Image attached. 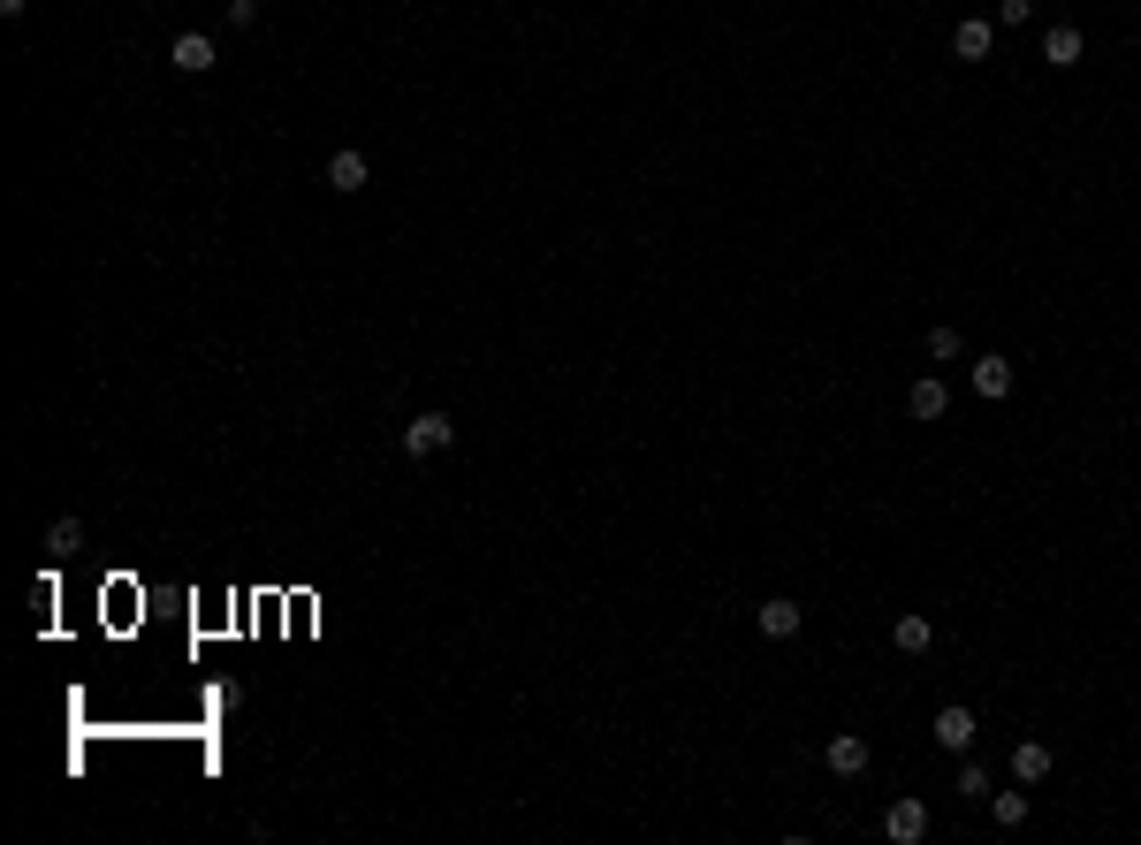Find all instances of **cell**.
<instances>
[{
    "instance_id": "obj_1",
    "label": "cell",
    "mask_w": 1141,
    "mask_h": 845,
    "mask_svg": "<svg viewBox=\"0 0 1141 845\" xmlns=\"http://www.w3.org/2000/svg\"><path fill=\"white\" fill-rule=\"evenodd\" d=\"M457 442V419L450 412H419L411 427H404V458H442Z\"/></svg>"
},
{
    "instance_id": "obj_2",
    "label": "cell",
    "mask_w": 1141,
    "mask_h": 845,
    "mask_svg": "<svg viewBox=\"0 0 1141 845\" xmlns=\"http://www.w3.org/2000/svg\"><path fill=\"white\" fill-rule=\"evenodd\" d=\"M883 838H890V845H921V838H929V808H921V800H890Z\"/></svg>"
},
{
    "instance_id": "obj_3",
    "label": "cell",
    "mask_w": 1141,
    "mask_h": 845,
    "mask_svg": "<svg viewBox=\"0 0 1141 845\" xmlns=\"http://www.w3.org/2000/svg\"><path fill=\"white\" fill-rule=\"evenodd\" d=\"M373 183V169H365V153L358 146H342V153H327V190H342V198H358Z\"/></svg>"
},
{
    "instance_id": "obj_4",
    "label": "cell",
    "mask_w": 1141,
    "mask_h": 845,
    "mask_svg": "<svg viewBox=\"0 0 1141 845\" xmlns=\"http://www.w3.org/2000/svg\"><path fill=\"white\" fill-rule=\"evenodd\" d=\"M936 746H952V754H967V746H975V708H967V701L936 708Z\"/></svg>"
},
{
    "instance_id": "obj_5",
    "label": "cell",
    "mask_w": 1141,
    "mask_h": 845,
    "mask_svg": "<svg viewBox=\"0 0 1141 845\" xmlns=\"http://www.w3.org/2000/svg\"><path fill=\"white\" fill-rule=\"evenodd\" d=\"M167 61H175L183 77H206V69H213V38H206V31H183V38L167 46Z\"/></svg>"
},
{
    "instance_id": "obj_6",
    "label": "cell",
    "mask_w": 1141,
    "mask_h": 845,
    "mask_svg": "<svg viewBox=\"0 0 1141 845\" xmlns=\"http://www.w3.org/2000/svg\"><path fill=\"white\" fill-rule=\"evenodd\" d=\"M822 762H829L837 777H860V769H868V739H860V731H837V739L822 746Z\"/></svg>"
},
{
    "instance_id": "obj_7",
    "label": "cell",
    "mask_w": 1141,
    "mask_h": 845,
    "mask_svg": "<svg viewBox=\"0 0 1141 845\" xmlns=\"http://www.w3.org/2000/svg\"><path fill=\"white\" fill-rule=\"evenodd\" d=\"M1050 777V746L1043 739H1012V785H1043Z\"/></svg>"
},
{
    "instance_id": "obj_8",
    "label": "cell",
    "mask_w": 1141,
    "mask_h": 845,
    "mask_svg": "<svg viewBox=\"0 0 1141 845\" xmlns=\"http://www.w3.org/2000/svg\"><path fill=\"white\" fill-rule=\"evenodd\" d=\"M989 46H997V23H981V15H967V23L952 31V54H959V61H989Z\"/></svg>"
},
{
    "instance_id": "obj_9",
    "label": "cell",
    "mask_w": 1141,
    "mask_h": 845,
    "mask_svg": "<svg viewBox=\"0 0 1141 845\" xmlns=\"http://www.w3.org/2000/svg\"><path fill=\"white\" fill-rule=\"evenodd\" d=\"M1043 61H1050V69H1073V61H1081V23H1050V31H1043Z\"/></svg>"
},
{
    "instance_id": "obj_10",
    "label": "cell",
    "mask_w": 1141,
    "mask_h": 845,
    "mask_svg": "<svg viewBox=\"0 0 1141 845\" xmlns=\"http://www.w3.org/2000/svg\"><path fill=\"white\" fill-rule=\"evenodd\" d=\"M754 625H761V640H792V633H800V602H784V594H777V602H761V610H754Z\"/></svg>"
},
{
    "instance_id": "obj_11",
    "label": "cell",
    "mask_w": 1141,
    "mask_h": 845,
    "mask_svg": "<svg viewBox=\"0 0 1141 845\" xmlns=\"http://www.w3.org/2000/svg\"><path fill=\"white\" fill-rule=\"evenodd\" d=\"M975 396H989V404H997V396H1012V358H997V350L975 358Z\"/></svg>"
},
{
    "instance_id": "obj_12",
    "label": "cell",
    "mask_w": 1141,
    "mask_h": 845,
    "mask_svg": "<svg viewBox=\"0 0 1141 845\" xmlns=\"http://www.w3.org/2000/svg\"><path fill=\"white\" fill-rule=\"evenodd\" d=\"M890 640H898V656H929V640H936V625H929L921 610H906V617L890 625Z\"/></svg>"
},
{
    "instance_id": "obj_13",
    "label": "cell",
    "mask_w": 1141,
    "mask_h": 845,
    "mask_svg": "<svg viewBox=\"0 0 1141 845\" xmlns=\"http://www.w3.org/2000/svg\"><path fill=\"white\" fill-rule=\"evenodd\" d=\"M944 404H952L944 381H913V389H906V412H913V419H944Z\"/></svg>"
},
{
    "instance_id": "obj_14",
    "label": "cell",
    "mask_w": 1141,
    "mask_h": 845,
    "mask_svg": "<svg viewBox=\"0 0 1141 845\" xmlns=\"http://www.w3.org/2000/svg\"><path fill=\"white\" fill-rule=\"evenodd\" d=\"M989 815H997V831H1020L1027 823V792L1012 785V792H989Z\"/></svg>"
},
{
    "instance_id": "obj_15",
    "label": "cell",
    "mask_w": 1141,
    "mask_h": 845,
    "mask_svg": "<svg viewBox=\"0 0 1141 845\" xmlns=\"http://www.w3.org/2000/svg\"><path fill=\"white\" fill-rule=\"evenodd\" d=\"M46 548H54V556H77V548H84V518H54Z\"/></svg>"
},
{
    "instance_id": "obj_16",
    "label": "cell",
    "mask_w": 1141,
    "mask_h": 845,
    "mask_svg": "<svg viewBox=\"0 0 1141 845\" xmlns=\"http://www.w3.org/2000/svg\"><path fill=\"white\" fill-rule=\"evenodd\" d=\"M929 358H959V328H929Z\"/></svg>"
},
{
    "instance_id": "obj_17",
    "label": "cell",
    "mask_w": 1141,
    "mask_h": 845,
    "mask_svg": "<svg viewBox=\"0 0 1141 845\" xmlns=\"http://www.w3.org/2000/svg\"><path fill=\"white\" fill-rule=\"evenodd\" d=\"M981 792H989V769L967 762V769H959V800H981Z\"/></svg>"
},
{
    "instance_id": "obj_18",
    "label": "cell",
    "mask_w": 1141,
    "mask_h": 845,
    "mask_svg": "<svg viewBox=\"0 0 1141 845\" xmlns=\"http://www.w3.org/2000/svg\"><path fill=\"white\" fill-rule=\"evenodd\" d=\"M1027 15H1035V0H997V23H1012V31H1020Z\"/></svg>"
},
{
    "instance_id": "obj_19",
    "label": "cell",
    "mask_w": 1141,
    "mask_h": 845,
    "mask_svg": "<svg viewBox=\"0 0 1141 845\" xmlns=\"http://www.w3.org/2000/svg\"><path fill=\"white\" fill-rule=\"evenodd\" d=\"M23 8H31V0H0V15H23Z\"/></svg>"
}]
</instances>
